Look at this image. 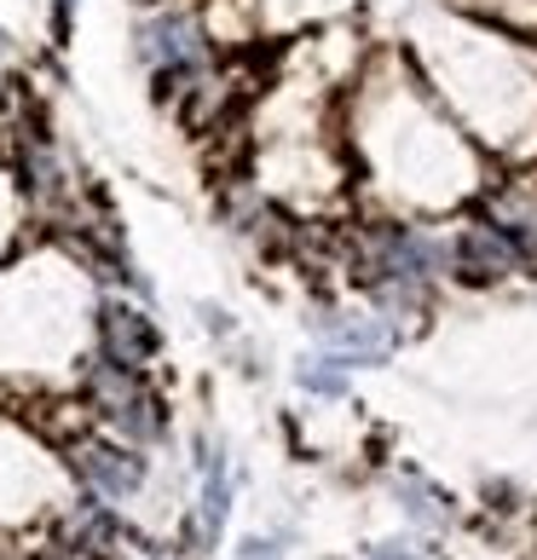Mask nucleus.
<instances>
[{"label": "nucleus", "instance_id": "obj_3", "mask_svg": "<svg viewBox=\"0 0 537 560\" xmlns=\"http://www.w3.org/2000/svg\"><path fill=\"white\" fill-rule=\"evenodd\" d=\"M98 341H105V359L121 364V370H144L156 359V324L128 301L98 306Z\"/></svg>", "mask_w": 537, "mask_h": 560}, {"label": "nucleus", "instance_id": "obj_2", "mask_svg": "<svg viewBox=\"0 0 537 560\" xmlns=\"http://www.w3.org/2000/svg\"><path fill=\"white\" fill-rule=\"evenodd\" d=\"M87 393H93V405H98V417L116 422L128 440H156L162 433V405H156V393L139 382V370H121V364H93L87 370Z\"/></svg>", "mask_w": 537, "mask_h": 560}, {"label": "nucleus", "instance_id": "obj_4", "mask_svg": "<svg viewBox=\"0 0 537 560\" xmlns=\"http://www.w3.org/2000/svg\"><path fill=\"white\" fill-rule=\"evenodd\" d=\"M486 225H498L514 255L537 266V185L532 179H503L486 197Z\"/></svg>", "mask_w": 537, "mask_h": 560}, {"label": "nucleus", "instance_id": "obj_8", "mask_svg": "<svg viewBox=\"0 0 537 560\" xmlns=\"http://www.w3.org/2000/svg\"><path fill=\"white\" fill-rule=\"evenodd\" d=\"M225 503H232V486H225V463L209 456V480H202V544H214L220 526H225Z\"/></svg>", "mask_w": 537, "mask_h": 560}, {"label": "nucleus", "instance_id": "obj_5", "mask_svg": "<svg viewBox=\"0 0 537 560\" xmlns=\"http://www.w3.org/2000/svg\"><path fill=\"white\" fill-rule=\"evenodd\" d=\"M451 260H457V272L474 278V283H486V278H503L521 266V255L509 248V237L498 232V225H468V232L451 243Z\"/></svg>", "mask_w": 537, "mask_h": 560}, {"label": "nucleus", "instance_id": "obj_1", "mask_svg": "<svg viewBox=\"0 0 537 560\" xmlns=\"http://www.w3.org/2000/svg\"><path fill=\"white\" fill-rule=\"evenodd\" d=\"M139 58L156 70L162 98H179L209 70V35L191 12H156L151 24H139Z\"/></svg>", "mask_w": 537, "mask_h": 560}, {"label": "nucleus", "instance_id": "obj_6", "mask_svg": "<svg viewBox=\"0 0 537 560\" xmlns=\"http://www.w3.org/2000/svg\"><path fill=\"white\" fill-rule=\"evenodd\" d=\"M75 468H81V480L98 486L105 497H133L139 480H144V463H139V456L116 451V445H98V440L75 445Z\"/></svg>", "mask_w": 537, "mask_h": 560}, {"label": "nucleus", "instance_id": "obj_10", "mask_svg": "<svg viewBox=\"0 0 537 560\" xmlns=\"http://www.w3.org/2000/svg\"><path fill=\"white\" fill-rule=\"evenodd\" d=\"M237 560H278V544L272 537H249V544L237 549Z\"/></svg>", "mask_w": 537, "mask_h": 560}, {"label": "nucleus", "instance_id": "obj_7", "mask_svg": "<svg viewBox=\"0 0 537 560\" xmlns=\"http://www.w3.org/2000/svg\"><path fill=\"white\" fill-rule=\"evenodd\" d=\"M324 341L336 347L341 364H376V359H387V347H394V336H387L382 324H370V318H329Z\"/></svg>", "mask_w": 537, "mask_h": 560}, {"label": "nucleus", "instance_id": "obj_9", "mask_svg": "<svg viewBox=\"0 0 537 560\" xmlns=\"http://www.w3.org/2000/svg\"><path fill=\"white\" fill-rule=\"evenodd\" d=\"M301 387H313V393H341V387H347V364H341V359H313V364H301Z\"/></svg>", "mask_w": 537, "mask_h": 560}, {"label": "nucleus", "instance_id": "obj_11", "mask_svg": "<svg viewBox=\"0 0 537 560\" xmlns=\"http://www.w3.org/2000/svg\"><path fill=\"white\" fill-rule=\"evenodd\" d=\"M75 7H81V0H58V7H52V24H58V35L70 30V18H75Z\"/></svg>", "mask_w": 537, "mask_h": 560}, {"label": "nucleus", "instance_id": "obj_12", "mask_svg": "<svg viewBox=\"0 0 537 560\" xmlns=\"http://www.w3.org/2000/svg\"><path fill=\"white\" fill-rule=\"evenodd\" d=\"M376 560H410V555H405V549H382Z\"/></svg>", "mask_w": 537, "mask_h": 560}]
</instances>
